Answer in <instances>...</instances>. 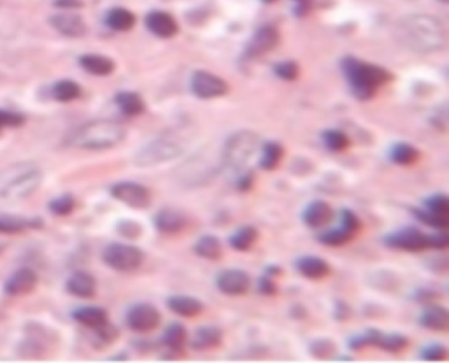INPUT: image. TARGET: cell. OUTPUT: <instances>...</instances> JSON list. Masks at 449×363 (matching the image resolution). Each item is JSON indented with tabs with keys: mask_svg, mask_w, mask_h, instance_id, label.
<instances>
[{
	"mask_svg": "<svg viewBox=\"0 0 449 363\" xmlns=\"http://www.w3.org/2000/svg\"><path fill=\"white\" fill-rule=\"evenodd\" d=\"M397 39L416 53H435L446 46V28L437 18L414 14L402 20L397 28Z\"/></svg>",
	"mask_w": 449,
	"mask_h": 363,
	"instance_id": "6da1fadb",
	"label": "cell"
},
{
	"mask_svg": "<svg viewBox=\"0 0 449 363\" xmlns=\"http://www.w3.org/2000/svg\"><path fill=\"white\" fill-rule=\"evenodd\" d=\"M127 137V129L114 120H91L72 130L67 144L88 151H102L118 146Z\"/></svg>",
	"mask_w": 449,
	"mask_h": 363,
	"instance_id": "7a4b0ae2",
	"label": "cell"
},
{
	"mask_svg": "<svg viewBox=\"0 0 449 363\" xmlns=\"http://www.w3.org/2000/svg\"><path fill=\"white\" fill-rule=\"evenodd\" d=\"M353 95L358 100H371L381 86L393 81V74L384 67L358 60L356 56H346L340 62Z\"/></svg>",
	"mask_w": 449,
	"mask_h": 363,
	"instance_id": "3957f363",
	"label": "cell"
},
{
	"mask_svg": "<svg viewBox=\"0 0 449 363\" xmlns=\"http://www.w3.org/2000/svg\"><path fill=\"white\" fill-rule=\"evenodd\" d=\"M43 183V172L36 164L21 162L0 170V200L20 202L37 192Z\"/></svg>",
	"mask_w": 449,
	"mask_h": 363,
	"instance_id": "277c9868",
	"label": "cell"
},
{
	"mask_svg": "<svg viewBox=\"0 0 449 363\" xmlns=\"http://www.w3.org/2000/svg\"><path fill=\"white\" fill-rule=\"evenodd\" d=\"M260 146V137L251 130H241L230 135L223 146V162L234 170H241L248 165L254 151Z\"/></svg>",
	"mask_w": 449,
	"mask_h": 363,
	"instance_id": "5b68a950",
	"label": "cell"
},
{
	"mask_svg": "<svg viewBox=\"0 0 449 363\" xmlns=\"http://www.w3.org/2000/svg\"><path fill=\"white\" fill-rule=\"evenodd\" d=\"M184 151V144L172 135L158 137L155 141L137 153L135 164L141 167H153V165L165 164L168 160H174Z\"/></svg>",
	"mask_w": 449,
	"mask_h": 363,
	"instance_id": "8992f818",
	"label": "cell"
},
{
	"mask_svg": "<svg viewBox=\"0 0 449 363\" xmlns=\"http://www.w3.org/2000/svg\"><path fill=\"white\" fill-rule=\"evenodd\" d=\"M102 260L118 272H132L144 262V253L132 244H109L102 253Z\"/></svg>",
	"mask_w": 449,
	"mask_h": 363,
	"instance_id": "52a82bcc",
	"label": "cell"
},
{
	"mask_svg": "<svg viewBox=\"0 0 449 363\" xmlns=\"http://www.w3.org/2000/svg\"><path fill=\"white\" fill-rule=\"evenodd\" d=\"M190 88H192V94L202 100H212V98L225 97L228 94V82L207 71L193 72L190 79Z\"/></svg>",
	"mask_w": 449,
	"mask_h": 363,
	"instance_id": "ba28073f",
	"label": "cell"
},
{
	"mask_svg": "<svg viewBox=\"0 0 449 363\" xmlns=\"http://www.w3.org/2000/svg\"><path fill=\"white\" fill-rule=\"evenodd\" d=\"M111 195L118 200V202L125 204V206L132 207V209H146L151 204V192L144 184L132 183V181H123V183H116L111 188Z\"/></svg>",
	"mask_w": 449,
	"mask_h": 363,
	"instance_id": "9c48e42d",
	"label": "cell"
},
{
	"mask_svg": "<svg viewBox=\"0 0 449 363\" xmlns=\"http://www.w3.org/2000/svg\"><path fill=\"white\" fill-rule=\"evenodd\" d=\"M162 314L151 304H135L127 313V327L133 332L146 333L160 327Z\"/></svg>",
	"mask_w": 449,
	"mask_h": 363,
	"instance_id": "30bf717a",
	"label": "cell"
},
{
	"mask_svg": "<svg viewBox=\"0 0 449 363\" xmlns=\"http://www.w3.org/2000/svg\"><path fill=\"white\" fill-rule=\"evenodd\" d=\"M384 244L391 250L409 251V253H421L428 248V235L423 234L418 228H404L393 232L384 237Z\"/></svg>",
	"mask_w": 449,
	"mask_h": 363,
	"instance_id": "8fae6325",
	"label": "cell"
},
{
	"mask_svg": "<svg viewBox=\"0 0 449 363\" xmlns=\"http://www.w3.org/2000/svg\"><path fill=\"white\" fill-rule=\"evenodd\" d=\"M279 41H281V36H279V30L274 25H263L256 30L251 41L248 43L246 51H244V55L246 58L253 60V58H260V56L267 55L274 47L278 46Z\"/></svg>",
	"mask_w": 449,
	"mask_h": 363,
	"instance_id": "7c38bea8",
	"label": "cell"
},
{
	"mask_svg": "<svg viewBox=\"0 0 449 363\" xmlns=\"http://www.w3.org/2000/svg\"><path fill=\"white\" fill-rule=\"evenodd\" d=\"M216 286L223 295L228 297H241L246 295L251 286L250 274L241 269H227L221 270L216 278Z\"/></svg>",
	"mask_w": 449,
	"mask_h": 363,
	"instance_id": "4fadbf2b",
	"label": "cell"
},
{
	"mask_svg": "<svg viewBox=\"0 0 449 363\" xmlns=\"http://www.w3.org/2000/svg\"><path fill=\"white\" fill-rule=\"evenodd\" d=\"M144 23L153 36L160 37V39H171L179 32V25L174 20V16L165 11H151L146 16Z\"/></svg>",
	"mask_w": 449,
	"mask_h": 363,
	"instance_id": "5bb4252c",
	"label": "cell"
},
{
	"mask_svg": "<svg viewBox=\"0 0 449 363\" xmlns=\"http://www.w3.org/2000/svg\"><path fill=\"white\" fill-rule=\"evenodd\" d=\"M333 218V209L330 207V204L325 200H314L309 204L302 212V221L305 227L318 230V228L327 227L328 223L332 221Z\"/></svg>",
	"mask_w": 449,
	"mask_h": 363,
	"instance_id": "9a60e30c",
	"label": "cell"
},
{
	"mask_svg": "<svg viewBox=\"0 0 449 363\" xmlns=\"http://www.w3.org/2000/svg\"><path fill=\"white\" fill-rule=\"evenodd\" d=\"M365 336L369 340V348L374 346V348H381L388 353H400L409 346V339L402 333H384L379 330H369Z\"/></svg>",
	"mask_w": 449,
	"mask_h": 363,
	"instance_id": "2e32d148",
	"label": "cell"
},
{
	"mask_svg": "<svg viewBox=\"0 0 449 363\" xmlns=\"http://www.w3.org/2000/svg\"><path fill=\"white\" fill-rule=\"evenodd\" d=\"M50 23L56 32H60L65 37L79 39V37L86 36V23L78 14H65V12L55 14L50 18Z\"/></svg>",
	"mask_w": 449,
	"mask_h": 363,
	"instance_id": "e0dca14e",
	"label": "cell"
},
{
	"mask_svg": "<svg viewBox=\"0 0 449 363\" xmlns=\"http://www.w3.org/2000/svg\"><path fill=\"white\" fill-rule=\"evenodd\" d=\"M37 285V274L28 267L18 269L11 278L6 283V293L11 297H20V295H27Z\"/></svg>",
	"mask_w": 449,
	"mask_h": 363,
	"instance_id": "ac0fdd59",
	"label": "cell"
},
{
	"mask_svg": "<svg viewBox=\"0 0 449 363\" xmlns=\"http://www.w3.org/2000/svg\"><path fill=\"white\" fill-rule=\"evenodd\" d=\"M79 65H81L88 74L100 76V78L111 76L116 71V63L113 62V58H109V56L106 55H98V53H86V55H81L79 56Z\"/></svg>",
	"mask_w": 449,
	"mask_h": 363,
	"instance_id": "d6986e66",
	"label": "cell"
},
{
	"mask_svg": "<svg viewBox=\"0 0 449 363\" xmlns=\"http://www.w3.org/2000/svg\"><path fill=\"white\" fill-rule=\"evenodd\" d=\"M67 292L79 298H94L97 293V281L91 274L76 272L67 279Z\"/></svg>",
	"mask_w": 449,
	"mask_h": 363,
	"instance_id": "ffe728a7",
	"label": "cell"
},
{
	"mask_svg": "<svg viewBox=\"0 0 449 363\" xmlns=\"http://www.w3.org/2000/svg\"><path fill=\"white\" fill-rule=\"evenodd\" d=\"M155 227L162 234H179L184 227H186V218L181 214L179 211L174 209H162L157 216H155Z\"/></svg>",
	"mask_w": 449,
	"mask_h": 363,
	"instance_id": "44dd1931",
	"label": "cell"
},
{
	"mask_svg": "<svg viewBox=\"0 0 449 363\" xmlns=\"http://www.w3.org/2000/svg\"><path fill=\"white\" fill-rule=\"evenodd\" d=\"M114 104L118 106L120 113L127 118L141 116L146 111L144 98L137 94V91H120V94H116V97H114Z\"/></svg>",
	"mask_w": 449,
	"mask_h": 363,
	"instance_id": "7402d4cb",
	"label": "cell"
},
{
	"mask_svg": "<svg viewBox=\"0 0 449 363\" xmlns=\"http://www.w3.org/2000/svg\"><path fill=\"white\" fill-rule=\"evenodd\" d=\"M167 307L172 313L183 318H195L202 314L204 304L190 295H174L167 300Z\"/></svg>",
	"mask_w": 449,
	"mask_h": 363,
	"instance_id": "603a6c76",
	"label": "cell"
},
{
	"mask_svg": "<svg viewBox=\"0 0 449 363\" xmlns=\"http://www.w3.org/2000/svg\"><path fill=\"white\" fill-rule=\"evenodd\" d=\"M297 270L304 278L318 281V279L327 278L330 274V265H328V262H325L323 258L307 254V256H302L297 260Z\"/></svg>",
	"mask_w": 449,
	"mask_h": 363,
	"instance_id": "cb8c5ba5",
	"label": "cell"
},
{
	"mask_svg": "<svg viewBox=\"0 0 449 363\" xmlns=\"http://www.w3.org/2000/svg\"><path fill=\"white\" fill-rule=\"evenodd\" d=\"M72 318L78 321L79 324L86 328H100L109 321L107 311L102 307H95V305H88V307H79L72 313Z\"/></svg>",
	"mask_w": 449,
	"mask_h": 363,
	"instance_id": "d4e9b609",
	"label": "cell"
},
{
	"mask_svg": "<svg viewBox=\"0 0 449 363\" xmlns=\"http://www.w3.org/2000/svg\"><path fill=\"white\" fill-rule=\"evenodd\" d=\"M419 323H421V327L428 328V330H434V332H446L449 328L448 309L441 307V305L426 307L425 311H423L421 318H419Z\"/></svg>",
	"mask_w": 449,
	"mask_h": 363,
	"instance_id": "484cf974",
	"label": "cell"
},
{
	"mask_svg": "<svg viewBox=\"0 0 449 363\" xmlns=\"http://www.w3.org/2000/svg\"><path fill=\"white\" fill-rule=\"evenodd\" d=\"M186 342H188V332L183 324L172 323L165 328L164 336H162V344H164L168 351L176 353V355H183Z\"/></svg>",
	"mask_w": 449,
	"mask_h": 363,
	"instance_id": "4316f807",
	"label": "cell"
},
{
	"mask_svg": "<svg viewBox=\"0 0 449 363\" xmlns=\"http://www.w3.org/2000/svg\"><path fill=\"white\" fill-rule=\"evenodd\" d=\"M223 340L221 328L218 327H202L195 332V337L192 339V348L197 351H206V349L218 348Z\"/></svg>",
	"mask_w": 449,
	"mask_h": 363,
	"instance_id": "83f0119b",
	"label": "cell"
},
{
	"mask_svg": "<svg viewBox=\"0 0 449 363\" xmlns=\"http://www.w3.org/2000/svg\"><path fill=\"white\" fill-rule=\"evenodd\" d=\"M106 27L114 32H129L135 27V14L125 8L109 9L106 14Z\"/></svg>",
	"mask_w": 449,
	"mask_h": 363,
	"instance_id": "f1b7e54d",
	"label": "cell"
},
{
	"mask_svg": "<svg viewBox=\"0 0 449 363\" xmlns=\"http://www.w3.org/2000/svg\"><path fill=\"white\" fill-rule=\"evenodd\" d=\"M43 225L41 219H27L18 216L0 214V234H20L28 228H39Z\"/></svg>",
	"mask_w": 449,
	"mask_h": 363,
	"instance_id": "f546056e",
	"label": "cell"
},
{
	"mask_svg": "<svg viewBox=\"0 0 449 363\" xmlns=\"http://www.w3.org/2000/svg\"><path fill=\"white\" fill-rule=\"evenodd\" d=\"M193 251H195L200 258H204V260H212V262H216V260L221 258L223 246L216 235H202V237L197 241L195 246H193Z\"/></svg>",
	"mask_w": 449,
	"mask_h": 363,
	"instance_id": "4dcf8cb0",
	"label": "cell"
},
{
	"mask_svg": "<svg viewBox=\"0 0 449 363\" xmlns=\"http://www.w3.org/2000/svg\"><path fill=\"white\" fill-rule=\"evenodd\" d=\"M390 158L393 164L407 167V165L416 164V162L421 158V153H419V149L414 148L413 144H407V142H397V144L391 148Z\"/></svg>",
	"mask_w": 449,
	"mask_h": 363,
	"instance_id": "1f68e13d",
	"label": "cell"
},
{
	"mask_svg": "<svg viewBox=\"0 0 449 363\" xmlns=\"http://www.w3.org/2000/svg\"><path fill=\"white\" fill-rule=\"evenodd\" d=\"M258 241V230L251 225H244L230 235L228 242L235 251H250Z\"/></svg>",
	"mask_w": 449,
	"mask_h": 363,
	"instance_id": "d6a6232c",
	"label": "cell"
},
{
	"mask_svg": "<svg viewBox=\"0 0 449 363\" xmlns=\"http://www.w3.org/2000/svg\"><path fill=\"white\" fill-rule=\"evenodd\" d=\"M283 155H285V149H283V146L279 142H265L262 148V157H260V167L263 170H276L278 165L281 164Z\"/></svg>",
	"mask_w": 449,
	"mask_h": 363,
	"instance_id": "836d02e7",
	"label": "cell"
},
{
	"mask_svg": "<svg viewBox=\"0 0 449 363\" xmlns=\"http://www.w3.org/2000/svg\"><path fill=\"white\" fill-rule=\"evenodd\" d=\"M53 98L58 102H72L81 97V86L72 79H62L53 85Z\"/></svg>",
	"mask_w": 449,
	"mask_h": 363,
	"instance_id": "e575fe53",
	"label": "cell"
},
{
	"mask_svg": "<svg viewBox=\"0 0 449 363\" xmlns=\"http://www.w3.org/2000/svg\"><path fill=\"white\" fill-rule=\"evenodd\" d=\"M321 139H323V144L327 146V149L333 153H340L351 146V139L342 130H325Z\"/></svg>",
	"mask_w": 449,
	"mask_h": 363,
	"instance_id": "d590c367",
	"label": "cell"
},
{
	"mask_svg": "<svg viewBox=\"0 0 449 363\" xmlns=\"http://www.w3.org/2000/svg\"><path fill=\"white\" fill-rule=\"evenodd\" d=\"M351 239H353L351 232L344 230V228L340 227V228H336V230H328L325 232V234H321L320 237H318V241H320L321 244H325V246L339 248V246H344V244H348Z\"/></svg>",
	"mask_w": 449,
	"mask_h": 363,
	"instance_id": "8d00e7d4",
	"label": "cell"
},
{
	"mask_svg": "<svg viewBox=\"0 0 449 363\" xmlns=\"http://www.w3.org/2000/svg\"><path fill=\"white\" fill-rule=\"evenodd\" d=\"M410 212H413L419 221L425 223L426 227L437 228V230H446V228L449 227V218H442V216L434 214V212L426 211V209H416V207H413Z\"/></svg>",
	"mask_w": 449,
	"mask_h": 363,
	"instance_id": "74e56055",
	"label": "cell"
},
{
	"mask_svg": "<svg viewBox=\"0 0 449 363\" xmlns=\"http://www.w3.org/2000/svg\"><path fill=\"white\" fill-rule=\"evenodd\" d=\"M425 209L434 214L442 216V218H449V200L446 193H435V195L428 197L425 202Z\"/></svg>",
	"mask_w": 449,
	"mask_h": 363,
	"instance_id": "f35d334b",
	"label": "cell"
},
{
	"mask_svg": "<svg viewBox=\"0 0 449 363\" xmlns=\"http://www.w3.org/2000/svg\"><path fill=\"white\" fill-rule=\"evenodd\" d=\"M274 74L283 81H297L300 76V67L293 60H286V62H279L274 65Z\"/></svg>",
	"mask_w": 449,
	"mask_h": 363,
	"instance_id": "ab89813d",
	"label": "cell"
},
{
	"mask_svg": "<svg viewBox=\"0 0 449 363\" xmlns=\"http://www.w3.org/2000/svg\"><path fill=\"white\" fill-rule=\"evenodd\" d=\"M76 207V199L71 193H65L62 197H56L53 202H50V211L56 216H69Z\"/></svg>",
	"mask_w": 449,
	"mask_h": 363,
	"instance_id": "60d3db41",
	"label": "cell"
},
{
	"mask_svg": "<svg viewBox=\"0 0 449 363\" xmlns=\"http://www.w3.org/2000/svg\"><path fill=\"white\" fill-rule=\"evenodd\" d=\"M118 232L127 239H137L142 234V225L133 221V219H123V221L118 223Z\"/></svg>",
	"mask_w": 449,
	"mask_h": 363,
	"instance_id": "b9f144b4",
	"label": "cell"
},
{
	"mask_svg": "<svg viewBox=\"0 0 449 363\" xmlns=\"http://www.w3.org/2000/svg\"><path fill=\"white\" fill-rule=\"evenodd\" d=\"M311 351L318 358H328V356L336 353V344L330 339H318L316 342L311 344Z\"/></svg>",
	"mask_w": 449,
	"mask_h": 363,
	"instance_id": "7bdbcfd3",
	"label": "cell"
},
{
	"mask_svg": "<svg viewBox=\"0 0 449 363\" xmlns=\"http://www.w3.org/2000/svg\"><path fill=\"white\" fill-rule=\"evenodd\" d=\"M446 356H448V348L442 344H432L421 349V358L428 362H441V360H446Z\"/></svg>",
	"mask_w": 449,
	"mask_h": 363,
	"instance_id": "ee69618b",
	"label": "cell"
},
{
	"mask_svg": "<svg viewBox=\"0 0 449 363\" xmlns=\"http://www.w3.org/2000/svg\"><path fill=\"white\" fill-rule=\"evenodd\" d=\"M25 123V118L18 113H11V111L0 109V129H16Z\"/></svg>",
	"mask_w": 449,
	"mask_h": 363,
	"instance_id": "f6af8a7d",
	"label": "cell"
},
{
	"mask_svg": "<svg viewBox=\"0 0 449 363\" xmlns=\"http://www.w3.org/2000/svg\"><path fill=\"white\" fill-rule=\"evenodd\" d=\"M340 218H342V228H344V230L351 232L353 235H355L356 232L362 228V221L358 219V216H356L353 211H349V209H344L342 216H340Z\"/></svg>",
	"mask_w": 449,
	"mask_h": 363,
	"instance_id": "bcb514c9",
	"label": "cell"
},
{
	"mask_svg": "<svg viewBox=\"0 0 449 363\" xmlns=\"http://www.w3.org/2000/svg\"><path fill=\"white\" fill-rule=\"evenodd\" d=\"M258 292L262 293V295H265V297H274V295H278V286H276V283H274L272 276L265 274V276L260 278V281H258Z\"/></svg>",
	"mask_w": 449,
	"mask_h": 363,
	"instance_id": "7dc6e473",
	"label": "cell"
},
{
	"mask_svg": "<svg viewBox=\"0 0 449 363\" xmlns=\"http://www.w3.org/2000/svg\"><path fill=\"white\" fill-rule=\"evenodd\" d=\"M449 246V237L444 230H441L439 234L428 235V248H435V250H448Z\"/></svg>",
	"mask_w": 449,
	"mask_h": 363,
	"instance_id": "c3c4849f",
	"label": "cell"
},
{
	"mask_svg": "<svg viewBox=\"0 0 449 363\" xmlns=\"http://www.w3.org/2000/svg\"><path fill=\"white\" fill-rule=\"evenodd\" d=\"M253 184H254V176L251 174V172H246V174H243V176L239 177L237 190L239 192H250L251 188H253Z\"/></svg>",
	"mask_w": 449,
	"mask_h": 363,
	"instance_id": "681fc988",
	"label": "cell"
},
{
	"mask_svg": "<svg viewBox=\"0 0 449 363\" xmlns=\"http://www.w3.org/2000/svg\"><path fill=\"white\" fill-rule=\"evenodd\" d=\"M293 2H295V14L298 18H304L313 8V0H293Z\"/></svg>",
	"mask_w": 449,
	"mask_h": 363,
	"instance_id": "f907efd6",
	"label": "cell"
},
{
	"mask_svg": "<svg viewBox=\"0 0 449 363\" xmlns=\"http://www.w3.org/2000/svg\"><path fill=\"white\" fill-rule=\"evenodd\" d=\"M53 6L58 9H81L85 2L83 0H55Z\"/></svg>",
	"mask_w": 449,
	"mask_h": 363,
	"instance_id": "816d5d0a",
	"label": "cell"
},
{
	"mask_svg": "<svg viewBox=\"0 0 449 363\" xmlns=\"http://www.w3.org/2000/svg\"><path fill=\"white\" fill-rule=\"evenodd\" d=\"M263 4H274V2H278V0H262Z\"/></svg>",
	"mask_w": 449,
	"mask_h": 363,
	"instance_id": "f5cc1de1",
	"label": "cell"
}]
</instances>
